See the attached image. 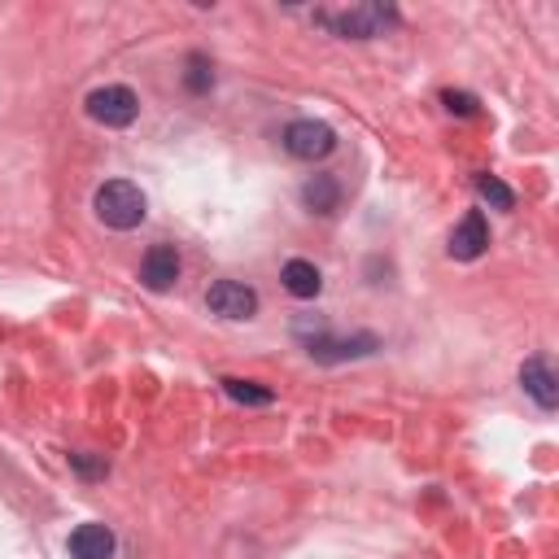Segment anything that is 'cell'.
Returning <instances> with one entry per match:
<instances>
[{
	"instance_id": "1",
	"label": "cell",
	"mask_w": 559,
	"mask_h": 559,
	"mask_svg": "<svg viewBox=\"0 0 559 559\" xmlns=\"http://www.w3.org/2000/svg\"><path fill=\"white\" fill-rule=\"evenodd\" d=\"M92 205H96V218H100L105 227H114V231H131V227H140L144 214H148V201H144V192H140L131 179H109V183H100L96 197H92Z\"/></svg>"
},
{
	"instance_id": "2",
	"label": "cell",
	"mask_w": 559,
	"mask_h": 559,
	"mask_svg": "<svg viewBox=\"0 0 559 559\" xmlns=\"http://www.w3.org/2000/svg\"><path fill=\"white\" fill-rule=\"evenodd\" d=\"M87 114L100 122V127H131L135 114H140V96L122 83H109V87H96L87 96Z\"/></svg>"
},
{
	"instance_id": "3",
	"label": "cell",
	"mask_w": 559,
	"mask_h": 559,
	"mask_svg": "<svg viewBox=\"0 0 559 559\" xmlns=\"http://www.w3.org/2000/svg\"><path fill=\"white\" fill-rule=\"evenodd\" d=\"M284 148L293 157H301V162H319V157H328L336 148V131L328 122H319V118H297L284 131Z\"/></svg>"
},
{
	"instance_id": "4",
	"label": "cell",
	"mask_w": 559,
	"mask_h": 559,
	"mask_svg": "<svg viewBox=\"0 0 559 559\" xmlns=\"http://www.w3.org/2000/svg\"><path fill=\"white\" fill-rule=\"evenodd\" d=\"M205 301H210V310L218 319H253L258 314V293L249 284H240V280H214Z\"/></svg>"
},
{
	"instance_id": "5",
	"label": "cell",
	"mask_w": 559,
	"mask_h": 559,
	"mask_svg": "<svg viewBox=\"0 0 559 559\" xmlns=\"http://www.w3.org/2000/svg\"><path fill=\"white\" fill-rule=\"evenodd\" d=\"M389 17H393V9H384V4H358V9H349L341 17H328L323 13V22L336 35H345V39H371V35H380L389 26Z\"/></svg>"
},
{
	"instance_id": "6",
	"label": "cell",
	"mask_w": 559,
	"mask_h": 559,
	"mask_svg": "<svg viewBox=\"0 0 559 559\" xmlns=\"http://www.w3.org/2000/svg\"><path fill=\"white\" fill-rule=\"evenodd\" d=\"M376 336L371 332H358V336H310L306 349L314 362H345V358H362V354H376Z\"/></svg>"
},
{
	"instance_id": "7",
	"label": "cell",
	"mask_w": 559,
	"mask_h": 559,
	"mask_svg": "<svg viewBox=\"0 0 559 559\" xmlns=\"http://www.w3.org/2000/svg\"><path fill=\"white\" fill-rule=\"evenodd\" d=\"M520 384H524V393L542 406V411H555L559 406V376H555V367H550V358H528L524 367H520Z\"/></svg>"
},
{
	"instance_id": "8",
	"label": "cell",
	"mask_w": 559,
	"mask_h": 559,
	"mask_svg": "<svg viewBox=\"0 0 559 559\" xmlns=\"http://www.w3.org/2000/svg\"><path fill=\"white\" fill-rule=\"evenodd\" d=\"M485 249H489V223H485L480 210H472V214H463V223L450 231V258L472 262V258H480Z\"/></svg>"
},
{
	"instance_id": "9",
	"label": "cell",
	"mask_w": 559,
	"mask_h": 559,
	"mask_svg": "<svg viewBox=\"0 0 559 559\" xmlns=\"http://www.w3.org/2000/svg\"><path fill=\"white\" fill-rule=\"evenodd\" d=\"M140 280H144L148 293L175 288V280H179V253H175V245H153L144 253V262H140Z\"/></svg>"
},
{
	"instance_id": "10",
	"label": "cell",
	"mask_w": 559,
	"mask_h": 559,
	"mask_svg": "<svg viewBox=\"0 0 559 559\" xmlns=\"http://www.w3.org/2000/svg\"><path fill=\"white\" fill-rule=\"evenodd\" d=\"M70 555L74 559H114V533L105 524H79L70 533Z\"/></svg>"
},
{
	"instance_id": "11",
	"label": "cell",
	"mask_w": 559,
	"mask_h": 559,
	"mask_svg": "<svg viewBox=\"0 0 559 559\" xmlns=\"http://www.w3.org/2000/svg\"><path fill=\"white\" fill-rule=\"evenodd\" d=\"M280 280H284V288H288L293 297H301V301L319 297V288H323V275H319V266H314V262H306V258H293V262H284Z\"/></svg>"
},
{
	"instance_id": "12",
	"label": "cell",
	"mask_w": 559,
	"mask_h": 559,
	"mask_svg": "<svg viewBox=\"0 0 559 559\" xmlns=\"http://www.w3.org/2000/svg\"><path fill=\"white\" fill-rule=\"evenodd\" d=\"M301 201H306V210H314V214H332V210L341 205V183H336L332 175H310L306 188H301Z\"/></svg>"
},
{
	"instance_id": "13",
	"label": "cell",
	"mask_w": 559,
	"mask_h": 559,
	"mask_svg": "<svg viewBox=\"0 0 559 559\" xmlns=\"http://www.w3.org/2000/svg\"><path fill=\"white\" fill-rule=\"evenodd\" d=\"M223 389H227V397L240 402V406H271V397H275L266 384H258V380H240V376H227Z\"/></svg>"
},
{
	"instance_id": "14",
	"label": "cell",
	"mask_w": 559,
	"mask_h": 559,
	"mask_svg": "<svg viewBox=\"0 0 559 559\" xmlns=\"http://www.w3.org/2000/svg\"><path fill=\"white\" fill-rule=\"evenodd\" d=\"M183 87H188V92H197V96H205V92L214 87V66H210V57H201V52H192V57H188Z\"/></svg>"
},
{
	"instance_id": "15",
	"label": "cell",
	"mask_w": 559,
	"mask_h": 559,
	"mask_svg": "<svg viewBox=\"0 0 559 559\" xmlns=\"http://www.w3.org/2000/svg\"><path fill=\"white\" fill-rule=\"evenodd\" d=\"M476 192H480L489 205H498V210H511V205H515V192H511L498 175H476Z\"/></svg>"
},
{
	"instance_id": "16",
	"label": "cell",
	"mask_w": 559,
	"mask_h": 559,
	"mask_svg": "<svg viewBox=\"0 0 559 559\" xmlns=\"http://www.w3.org/2000/svg\"><path fill=\"white\" fill-rule=\"evenodd\" d=\"M70 467H74L79 476H105V472H109V463L96 459V454H70Z\"/></svg>"
},
{
	"instance_id": "17",
	"label": "cell",
	"mask_w": 559,
	"mask_h": 559,
	"mask_svg": "<svg viewBox=\"0 0 559 559\" xmlns=\"http://www.w3.org/2000/svg\"><path fill=\"white\" fill-rule=\"evenodd\" d=\"M441 100H445V109L450 114H476V96H467V92H441Z\"/></svg>"
}]
</instances>
